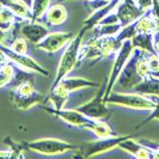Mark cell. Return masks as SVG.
<instances>
[{
  "label": "cell",
  "instance_id": "603a6c76",
  "mask_svg": "<svg viewBox=\"0 0 159 159\" xmlns=\"http://www.w3.org/2000/svg\"><path fill=\"white\" fill-rule=\"evenodd\" d=\"M18 22H24V20L17 16L12 10H10L4 5H0V29L10 30L11 26Z\"/></svg>",
  "mask_w": 159,
  "mask_h": 159
},
{
  "label": "cell",
  "instance_id": "277c9868",
  "mask_svg": "<svg viewBox=\"0 0 159 159\" xmlns=\"http://www.w3.org/2000/svg\"><path fill=\"white\" fill-rule=\"evenodd\" d=\"M107 104H114V105H121L129 109H136V110H148L151 111L154 108V102L150 98V96L141 95V93H119L114 92L108 96L105 99Z\"/></svg>",
  "mask_w": 159,
  "mask_h": 159
},
{
  "label": "cell",
  "instance_id": "30bf717a",
  "mask_svg": "<svg viewBox=\"0 0 159 159\" xmlns=\"http://www.w3.org/2000/svg\"><path fill=\"white\" fill-rule=\"evenodd\" d=\"M104 92H105V89L98 91L97 95L91 101L81 104V105L74 108V109L81 112V114H84L85 116H88L90 119L102 120L104 117H107L109 115V109L107 107V102L104 101L103 98Z\"/></svg>",
  "mask_w": 159,
  "mask_h": 159
},
{
  "label": "cell",
  "instance_id": "d590c367",
  "mask_svg": "<svg viewBox=\"0 0 159 159\" xmlns=\"http://www.w3.org/2000/svg\"><path fill=\"white\" fill-rule=\"evenodd\" d=\"M153 48L156 54L159 56V30L153 34Z\"/></svg>",
  "mask_w": 159,
  "mask_h": 159
},
{
  "label": "cell",
  "instance_id": "d6a6232c",
  "mask_svg": "<svg viewBox=\"0 0 159 159\" xmlns=\"http://www.w3.org/2000/svg\"><path fill=\"white\" fill-rule=\"evenodd\" d=\"M147 65L150 68V73L159 71V56L157 54L147 53Z\"/></svg>",
  "mask_w": 159,
  "mask_h": 159
},
{
  "label": "cell",
  "instance_id": "3957f363",
  "mask_svg": "<svg viewBox=\"0 0 159 159\" xmlns=\"http://www.w3.org/2000/svg\"><path fill=\"white\" fill-rule=\"evenodd\" d=\"M23 143L25 148L41 154H46V156H55V154L79 150L77 145H73L60 139H54V138H43V139H37L30 143Z\"/></svg>",
  "mask_w": 159,
  "mask_h": 159
},
{
  "label": "cell",
  "instance_id": "8d00e7d4",
  "mask_svg": "<svg viewBox=\"0 0 159 159\" xmlns=\"http://www.w3.org/2000/svg\"><path fill=\"white\" fill-rule=\"evenodd\" d=\"M152 11L154 13V16L158 18L159 20V0H153V4H152Z\"/></svg>",
  "mask_w": 159,
  "mask_h": 159
},
{
  "label": "cell",
  "instance_id": "5b68a950",
  "mask_svg": "<svg viewBox=\"0 0 159 159\" xmlns=\"http://www.w3.org/2000/svg\"><path fill=\"white\" fill-rule=\"evenodd\" d=\"M133 49H134V46L130 40H126L122 42L121 47L117 50V53L115 54V61H114V65H112L111 68V73H110V77H109V80H108V84H107V88H105V92H104V101L108 98V96L111 93L112 89L116 84V80L119 78L120 73L123 70L125 65L128 61V59L130 57L132 53H133Z\"/></svg>",
  "mask_w": 159,
  "mask_h": 159
},
{
  "label": "cell",
  "instance_id": "e575fe53",
  "mask_svg": "<svg viewBox=\"0 0 159 159\" xmlns=\"http://www.w3.org/2000/svg\"><path fill=\"white\" fill-rule=\"evenodd\" d=\"M8 30L0 29V44L2 46H8Z\"/></svg>",
  "mask_w": 159,
  "mask_h": 159
},
{
  "label": "cell",
  "instance_id": "74e56055",
  "mask_svg": "<svg viewBox=\"0 0 159 159\" xmlns=\"http://www.w3.org/2000/svg\"><path fill=\"white\" fill-rule=\"evenodd\" d=\"M0 158H11V151L10 150L0 151Z\"/></svg>",
  "mask_w": 159,
  "mask_h": 159
},
{
  "label": "cell",
  "instance_id": "83f0119b",
  "mask_svg": "<svg viewBox=\"0 0 159 159\" xmlns=\"http://www.w3.org/2000/svg\"><path fill=\"white\" fill-rule=\"evenodd\" d=\"M50 6V0H34L31 5L32 20H37L47 12Z\"/></svg>",
  "mask_w": 159,
  "mask_h": 159
},
{
  "label": "cell",
  "instance_id": "4fadbf2b",
  "mask_svg": "<svg viewBox=\"0 0 159 159\" xmlns=\"http://www.w3.org/2000/svg\"><path fill=\"white\" fill-rule=\"evenodd\" d=\"M20 32L23 37L34 44H37L49 34L47 28L36 20H24Z\"/></svg>",
  "mask_w": 159,
  "mask_h": 159
},
{
  "label": "cell",
  "instance_id": "cb8c5ba5",
  "mask_svg": "<svg viewBox=\"0 0 159 159\" xmlns=\"http://www.w3.org/2000/svg\"><path fill=\"white\" fill-rule=\"evenodd\" d=\"M88 129L89 130H91L98 139L119 135L116 132L112 130V128L109 126V123H108L107 121H101V120H96L95 122H93Z\"/></svg>",
  "mask_w": 159,
  "mask_h": 159
},
{
  "label": "cell",
  "instance_id": "1f68e13d",
  "mask_svg": "<svg viewBox=\"0 0 159 159\" xmlns=\"http://www.w3.org/2000/svg\"><path fill=\"white\" fill-rule=\"evenodd\" d=\"M138 141L140 143H143L145 147H147L151 151L153 158L159 159V143L151 141V140H147V139H139Z\"/></svg>",
  "mask_w": 159,
  "mask_h": 159
},
{
  "label": "cell",
  "instance_id": "5bb4252c",
  "mask_svg": "<svg viewBox=\"0 0 159 159\" xmlns=\"http://www.w3.org/2000/svg\"><path fill=\"white\" fill-rule=\"evenodd\" d=\"M134 138H128L126 140H123L122 143H119V147L123 151L130 153L133 157L139 159H148L153 158L151 151L145 147L143 143H140L139 141L133 140Z\"/></svg>",
  "mask_w": 159,
  "mask_h": 159
},
{
  "label": "cell",
  "instance_id": "836d02e7",
  "mask_svg": "<svg viewBox=\"0 0 159 159\" xmlns=\"http://www.w3.org/2000/svg\"><path fill=\"white\" fill-rule=\"evenodd\" d=\"M116 23H119V18H117L116 13H115V10L112 12H110V13H108L107 16L103 17L98 22V24H102V25H104V24H116Z\"/></svg>",
  "mask_w": 159,
  "mask_h": 159
},
{
  "label": "cell",
  "instance_id": "7c38bea8",
  "mask_svg": "<svg viewBox=\"0 0 159 159\" xmlns=\"http://www.w3.org/2000/svg\"><path fill=\"white\" fill-rule=\"evenodd\" d=\"M143 10L139 7L132 0H121L115 8V13L119 18L121 26H126L129 23L134 22L140 16L143 15Z\"/></svg>",
  "mask_w": 159,
  "mask_h": 159
},
{
  "label": "cell",
  "instance_id": "d4e9b609",
  "mask_svg": "<svg viewBox=\"0 0 159 159\" xmlns=\"http://www.w3.org/2000/svg\"><path fill=\"white\" fill-rule=\"evenodd\" d=\"M16 75V65L12 61H5L0 67V89L7 86Z\"/></svg>",
  "mask_w": 159,
  "mask_h": 159
},
{
  "label": "cell",
  "instance_id": "9c48e42d",
  "mask_svg": "<svg viewBox=\"0 0 159 159\" xmlns=\"http://www.w3.org/2000/svg\"><path fill=\"white\" fill-rule=\"evenodd\" d=\"M139 53H140V49L139 48H134L133 49L132 55L128 59V61L126 62L123 70L121 71L119 78L116 80L119 88L133 89L138 83H140L143 80V78L138 74V71H136V61H138Z\"/></svg>",
  "mask_w": 159,
  "mask_h": 159
},
{
  "label": "cell",
  "instance_id": "e0dca14e",
  "mask_svg": "<svg viewBox=\"0 0 159 159\" xmlns=\"http://www.w3.org/2000/svg\"><path fill=\"white\" fill-rule=\"evenodd\" d=\"M134 92L146 96H159V78L147 75L133 88Z\"/></svg>",
  "mask_w": 159,
  "mask_h": 159
},
{
  "label": "cell",
  "instance_id": "8fae6325",
  "mask_svg": "<svg viewBox=\"0 0 159 159\" xmlns=\"http://www.w3.org/2000/svg\"><path fill=\"white\" fill-rule=\"evenodd\" d=\"M74 35L72 32H53L48 34L43 40L36 44V47L42 52H46L48 54H53L59 52L60 49L66 47Z\"/></svg>",
  "mask_w": 159,
  "mask_h": 159
},
{
  "label": "cell",
  "instance_id": "7402d4cb",
  "mask_svg": "<svg viewBox=\"0 0 159 159\" xmlns=\"http://www.w3.org/2000/svg\"><path fill=\"white\" fill-rule=\"evenodd\" d=\"M130 41L134 48H139L151 54H156L154 48H153V34L152 32H136Z\"/></svg>",
  "mask_w": 159,
  "mask_h": 159
},
{
  "label": "cell",
  "instance_id": "f35d334b",
  "mask_svg": "<svg viewBox=\"0 0 159 159\" xmlns=\"http://www.w3.org/2000/svg\"><path fill=\"white\" fill-rule=\"evenodd\" d=\"M22 1H24V2H25V4L28 5V6H30V7H31L32 1H34V0H22Z\"/></svg>",
  "mask_w": 159,
  "mask_h": 159
},
{
  "label": "cell",
  "instance_id": "52a82bcc",
  "mask_svg": "<svg viewBox=\"0 0 159 159\" xmlns=\"http://www.w3.org/2000/svg\"><path fill=\"white\" fill-rule=\"evenodd\" d=\"M0 50H1V53L4 55L6 56V59L12 61L20 70L26 72H31V73H39L41 75L49 77V71L43 68L40 64H37L31 56H29L28 54L16 53L8 46H2V44H0Z\"/></svg>",
  "mask_w": 159,
  "mask_h": 159
},
{
  "label": "cell",
  "instance_id": "f546056e",
  "mask_svg": "<svg viewBox=\"0 0 159 159\" xmlns=\"http://www.w3.org/2000/svg\"><path fill=\"white\" fill-rule=\"evenodd\" d=\"M150 98L154 102V108L151 110V114L143 120L140 125L136 126L135 129H139V128L143 127L145 125H147L150 121H153V120H158L159 121V96H150Z\"/></svg>",
  "mask_w": 159,
  "mask_h": 159
},
{
  "label": "cell",
  "instance_id": "2e32d148",
  "mask_svg": "<svg viewBox=\"0 0 159 159\" xmlns=\"http://www.w3.org/2000/svg\"><path fill=\"white\" fill-rule=\"evenodd\" d=\"M61 86H64L67 91H70L71 93L78 91L80 89H86V88H101V84L99 83H95V81H91L85 78H70V77H65L64 79L60 80L59 83Z\"/></svg>",
  "mask_w": 159,
  "mask_h": 159
},
{
  "label": "cell",
  "instance_id": "f1b7e54d",
  "mask_svg": "<svg viewBox=\"0 0 159 159\" xmlns=\"http://www.w3.org/2000/svg\"><path fill=\"white\" fill-rule=\"evenodd\" d=\"M10 48L20 54H26L28 53V40L23 36H18L15 37L13 40L10 42Z\"/></svg>",
  "mask_w": 159,
  "mask_h": 159
},
{
  "label": "cell",
  "instance_id": "9a60e30c",
  "mask_svg": "<svg viewBox=\"0 0 159 159\" xmlns=\"http://www.w3.org/2000/svg\"><path fill=\"white\" fill-rule=\"evenodd\" d=\"M136 29H138V32H152V34L159 30V20L154 16L152 7L146 10L143 16L138 18Z\"/></svg>",
  "mask_w": 159,
  "mask_h": 159
},
{
  "label": "cell",
  "instance_id": "6da1fadb",
  "mask_svg": "<svg viewBox=\"0 0 159 159\" xmlns=\"http://www.w3.org/2000/svg\"><path fill=\"white\" fill-rule=\"evenodd\" d=\"M88 31V28L83 26L79 30V32L72 39V41L66 46L64 54L61 56V60L59 62L57 70H56V75L54 83L52 85V88H54L55 85H57L60 83V80L64 79L65 77L68 75V73H71L75 66L79 64V50L81 42H83V37L84 34Z\"/></svg>",
  "mask_w": 159,
  "mask_h": 159
},
{
  "label": "cell",
  "instance_id": "44dd1931",
  "mask_svg": "<svg viewBox=\"0 0 159 159\" xmlns=\"http://www.w3.org/2000/svg\"><path fill=\"white\" fill-rule=\"evenodd\" d=\"M70 96H71L70 91H67L64 86L57 84L54 88H50L48 98L52 101V103H53L55 109H62V108H65L66 102L68 101Z\"/></svg>",
  "mask_w": 159,
  "mask_h": 159
},
{
  "label": "cell",
  "instance_id": "ffe728a7",
  "mask_svg": "<svg viewBox=\"0 0 159 159\" xmlns=\"http://www.w3.org/2000/svg\"><path fill=\"white\" fill-rule=\"evenodd\" d=\"M47 23L50 25H61L67 19V10L62 4H53L48 7L47 12Z\"/></svg>",
  "mask_w": 159,
  "mask_h": 159
},
{
  "label": "cell",
  "instance_id": "ac0fdd59",
  "mask_svg": "<svg viewBox=\"0 0 159 159\" xmlns=\"http://www.w3.org/2000/svg\"><path fill=\"white\" fill-rule=\"evenodd\" d=\"M0 5H4L12 10L23 20H32L31 7L28 6L22 0H0Z\"/></svg>",
  "mask_w": 159,
  "mask_h": 159
},
{
  "label": "cell",
  "instance_id": "ba28073f",
  "mask_svg": "<svg viewBox=\"0 0 159 159\" xmlns=\"http://www.w3.org/2000/svg\"><path fill=\"white\" fill-rule=\"evenodd\" d=\"M41 108L44 111H47L48 114H52L56 117L61 119L62 121H65L66 123H68L71 126L84 128V129H88L96 121V120L85 116L84 114H81V112H79L75 109H66V108L55 109V108H48V107H44V105H42Z\"/></svg>",
  "mask_w": 159,
  "mask_h": 159
},
{
  "label": "cell",
  "instance_id": "7a4b0ae2",
  "mask_svg": "<svg viewBox=\"0 0 159 159\" xmlns=\"http://www.w3.org/2000/svg\"><path fill=\"white\" fill-rule=\"evenodd\" d=\"M47 99V96L36 91L30 80H23L11 92L12 104L18 110H29L35 105L43 104Z\"/></svg>",
  "mask_w": 159,
  "mask_h": 159
},
{
  "label": "cell",
  "instance_id": "d6986e66",
  "mask_svg": "<svg viewBox=\"0 0 159 159\" xmlns=\"http://www.w3.org/2000/svg\"><path fill=\"white\" fill-rule=\"evenodd\" d=\"M120 1H121V0H111V1H110V2H108L105 6L98 8L97 11H93V12H92V15L89 17L86 20H84V26H85V28H88V30L92 29L95 25L98 24V22H99L103 17H105L108 13L112 12V11L116 8V6L119 5Z\"/></svg>",
  "mask_w": 159,
  "mask_h": 159
},
{
  "label": "cell",
  "instance_id": "4316f807",
  "mask_svg": "<svg viewBox=\"0 0 159 159\" xmlns=\"http://www.w3.org/2000/svg\"><path fill=\"white\" fill-rule=\"evenodd\" d=\"M136 24H138V19H135L134 22L129 23L126 26H122L120 32L115 36L116 41L119 43H122L123 41L126 40H132V37L138 32V29H136Z\"/></svg>",
  "mask_w": 159,
  "mask_h": 159
},
{
  "label": "cell",
  "instance_id": "4dcf8cb0",
  "mask_svg": "<svg viewBox=\"0 0 159 159\" xmlns=\"http://www.w3.org/2000/svg\"><path fill=\"white\" fill-rule=\"evenodd\" d=\"M5 143H7L10 146V151H11V158H19V157H23V150L25 148L24 143H16L15 141H12L10 138L5 139Z\"/></svg>",
  "mask_w": 159,
  "mask_h": 159
},
{
  "label": "cell",
  "instance_id": "484cf974",
  "mask_svg": "<svg viewBox=\"0 0 159 159\" xmlns=\"http://www.w3.org/2000/svg\"><path fill=\"white\" fill-rule=\"evenodd\" d=\"M121 24L116 23V24H97L95 25L92 29L95 31V35H98V36H116L117 34L121 30Z\"/></svg>",
  "mask_w": 159,
  "mask_h": 159
},
{
  "label": "cell",
  "instance_id": "ab89813d",
  "mask_svg": "<svg viewBox=\"0 0 159 159\" xmlns=\"http://www.w3.org/2000/svg\"><path fill=\"white\" fill-rule=\"evenodd\" d=\"M59 2H65V1H71V0H57Z\"/></svg>",
  "mask_w": 159,
  "mask_h": 159
},
{
  "label": "cell",
  "instance_id": "8992f818",
  "mask_svg": "<svg viewBox=\"0 0 159 159\" xmlns=\"http://www.w3.org/2000/svg\"><path fill=\"white\" fill-rule=\"evenodd\" d=\"M135 134H127V135H120L119 134V135L102 138V139H98L92 143H85L84 146H81V150L84 151L83 157L90 158V157H95L98 154L105 153V152L119 147V143H122L123 140H126L128 138H135Z\"/></svg>",
  "mask_w": 159,
  "mask_h": 159
}]
</instances>
